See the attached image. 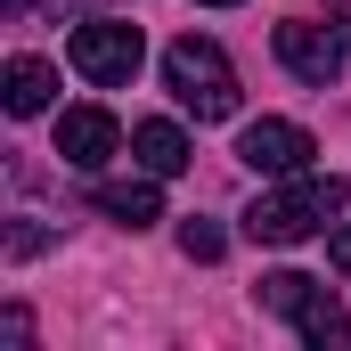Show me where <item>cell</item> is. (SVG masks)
I'll return each instance as SVG.
<instances>
[{
  "label": "cell",
  "mask_w": 351,
  "mask_h": 351,
  "mask_svg": "<svg viewBox=\"0 0 351 351\" xmlns=\"http://www.w3.org/2000/svg\"><path fill=\"white\" fill-rule=\"evenodd\" d=\"M343 204H351V188H343V180L294 172L286 188L254 196V213H245V237H254V245H302V237H319V229H327Z\"/></svg>",
  "instance_id": "1"
},
{
  "label": "cell",
  "mask_w": 351,
  "mask_h": 351,
  "mask_svg": "<svg viewBox=\"0 0 351 351\" xmlns=\"http://www.w3.org/2000/svg\"><path fill=\"white\" fill-rule=\"evenodd\" d=\"M164 82H172V98L196 123H229V114H237V66H229L221 41H204V33H180L172 49H164Z\"/></svg>",
  "instance_id": "2"
},
{
  "label": "cell",
  "mask_w": 351,
  "mask_h": 351,
  "mask_svg": "<svg viewBox=\"0 0 351 351\" xmlns=\"http://www.w3.org/2000/svg\"><path fill=\"white\" fill-rule=\"evenodd\" d=\"M262 311L294 319V335H302V343H319V351H343V343H351L343 302H335L319 278H302V269H269V278H262Z\"/></svg>",
  "instance_id": "3"
},
{
  "label": "cell",
  "mask_w": 351,
  "mask_h": 351,
  "mask_svg": "<svg viewBox=\"0 0 351 351\" xmlns=\"http://www.w3.org/2000/svg\"><path fill=\"white\" fill-rule=\"evenodd\" d=\"M343 49H351V8L335 16H286L278 25V66L294 74V82H343Z\"/></svg>",
  "instance_id": "4"
},
{
  "label": "cell",
  "mask_w": 351,
  "mask_h": 351,
  "mask_svg": "<svg viewBox=\"0 0 351 351\" xmlns=\"http://www.w3.org/2000/svg\"><path fill=\"white\" fill-rule=\"evenodd\" d=\"M66 58H74V74H90L98 90H123L131 74H139V25H123V16H90V25H74Z\"/></svg>",
  "instance_id": "5"
},
{
  "label": "cell",
  "mask_w": 351,
  "mask_h": 351,
  "mask_svg": "<svg viewBox=\"0 0 351 351\" xmlns=\"http://www.w3.org/2000/svg\"><path fill=\"white\" fill-rule=\"evenodd\" d=\"M237 156H245L254 172H269V180H294V172H311V156H319V139H311L302 123H245V139H237Z\"/></svg>",
  "instance_id": "6"
},
{
  "label": "cell",
  "mask_w": 351,
  "mask_h": 351,
  "mask_svg": "<svg viewBox=\"0 0 351 351\" xmlns=\"http://www.w3.org/2000/svg\"><path fill=\"white\" fill-rule=\"evenodd\" d=\"M114 147H123V123H114L106 106H66V114H58V156H66L74 172H98Z\"/></svg>",
  "instance_id": "7"
},
{
  "label": "cell",
  "mask_w": 351,
  "mask_h": 351,
  "mask_svg": "<svg viewBox=\"0 0 351 351\" xmlns=\"http://www.w3.org/2000/svg\"><path fill=\"white\" fill-rule=\"evenodd\" d=\"M98 213L123 221V229H147V221H164V196H156V180H106L98 188Z\"/></svg>",
  "instance_id": "8"
},
{
  "label": "cell",
  "mask_w": 351,
  "mask_h": 351,
  "mask_svg": "<svg viewBox=\"0 0 351 351\" xmlns=\"http://www.w3.org/2000/svg\"><path fill=\"white\" fill-rule=\"evenodd\" d=\"M49 90H58V74H49L41 58H8V74H0L8 114H41V106H49Z\"/></svg>",
  "instance_id": "9"
},
{
  "label": "cell",
  "mask_w": 351,
  "mask_h": 351,
  "mask_svg": "<svg viewBox=\"0 0 351 351\" xmlns=\"http://www.w3.org/2000/svg\"><path fill=\"white\" fill-rule=\"evenodd\" d=\"M131 147H139V164H147L156 180L188 172V131H180V123H139V131H131Z\"/></svg>",
  "instance_id": "10"
},
{
  "label": "cell",
  "mask_w": 351,
  "mask_h": 351,
  "mask_svg": "<svg viewBox=\"0 0 351 351\" xmlns=\"http://www.w3.org/2000/svg\"><path fill=\"white\" fill-rule=\"evenodd\" d=\"M180 254H188V262H221V254H229V237H221L213 221H180Z\"/></svg>",
  "instance_id": "11"
},
{
  "label": "cell",
  "mask_w": 351,
  "mask_h": 351,
  "mask_svg": "<svg viewBox=\"0 0 351 351\" xmlns=\"http://www.w3.org/2000/svg\"><path fill=\"white\" fill-rule=\"evenodd\" d=\"M327 262H335V278H351V229L335 237V245H327Z\"/></svg>",
  "instance_id": "12"
},
{
  "label": "cell",
  "mask_w": 351,
  "mask_h": 351,
  "mask_svg": "<svg viewBox=\"0 0 351 351\" xmlns=\"http://www.w3.org/2000/svg\"><path fill=\"white\" fill-rule=\"evenodd\" d=\"M204 8H237V0H204Z\"/></svg>",
  "instance_id": "13"
}]
</instances>
